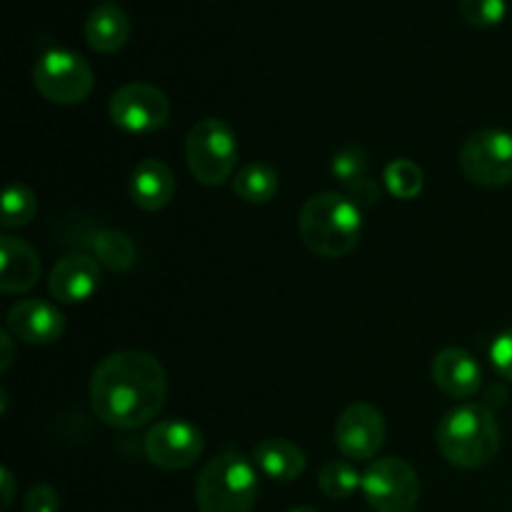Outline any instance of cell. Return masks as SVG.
Listing matches in <instances>:
<instances>
[{
	"instance_id": "6da1fadb",
	"label": "cell",
	"mask_w": 512,
	"mask_h": 512,
	"mask_svg": "<svg viewBox=\"0 0 512 512\" xmlns=\"http://www.w3.org/2000/svg\"><path fill=\"white\" fill-rule=\"evenodd\" d=\"M168 398V373L153 353L120 350L98 363L90 378V405L100 423L135 430L150 423Z\"/></svg>"
},
{
	"instance_id": "7a4b0ae2",
	"label": "cell",
	"mask_w": 512,
	"mask_h": 512,
	"mask_svg": "<svg viewBox=\"0 0 512 512\" xmlns=\"http://www.w3.org/2000/svg\"><path fill=\"white\" fill-rule=\"evenodd\" d=\"M298 230L310 253L330 260L345 258L358 248L363 213L348 195L315 193L300 208Z\"/></svg>"
},
{
	"instance_id": "3957f363",
	"label": "cell",
	"mask_w": 512,
	"mask_h": 512,
	"mask_svg": "<svg viewBox=\"0 0 512 512\" xmlns=\"http://www.w3.org/2000/svg\"><path fill=\"white\" fill-rule=\"evenodd\" d=\"M438 450L455 468H485L500 450L498 420L485 405H460L440 420Z\"/></svg>"
},
{
	"instance_id": "277c9868",
	"label": "cell",
	"mask_w": 512,
	"mask_h": 512,
	"mask_svg": "<svg viewBox=\"0 0 512 512\" xmlns=\"http://www.w3.org/2000/svg\"><path fill=\"white\" fill-rule=\"evenodd\" d=\"M258 495V468L235 450L208 460L195 483V503L200 512H253Z\"/></svg>"
},
{
	"instance_id": "5b68a950",
	"label": "cell",
	"mask_w": 512,
	"mask_h": 512,
	"mask_svg": "<svg viewBox=\"0 0 512 512\" xmlns=\"http://www.w3.org/2000/svg\"><path fill=\"white\" fill-rule=\"evenodd\" d=\"M240 145L235 130L220 118H205L190 128L185 138V160L200 185L218 188L233 178Z\"/></svg>"
},
{
	"instance_id": "8992f818",
	"label": "cell",
	"mask_w": 512,
	"mask_h": 512,
	"mask_svg": "<svg viewBox=\"0 0 512 512\" xmlns=\"http://www.w3.org/2000/svg\"><path fill=\"white\" fill-rule=\"evenodd\" d=\"M33 85L55 105H78L93 93L95 75L85 58L68 48H50L35 60Z\"/></svg>"
},
{
	"instance_id": "52a82bcc",
	"label": "cell",
	"mask_w": 512,
	"mask_h": 512,
	"mask_svg": "<svg viewBox=\"0 0 512 512\" xmlns=\"http://www.w3.org/2000/svg\"><path fill=\"white\" fill-rule=\"evenodd\" d=\"M460 170L483 188H503L512 183V133L488 128L470 135L460 148Z\"/></svg>"
},
{
	"instance_id": "ba28073f",
	"label": "cell",
	"mask_w": 512,
	"mask_h": 512,
	"mask_svg": "<svg viewBox=\"0 0 512 512\" xmlns=\"http://www.w3.org/2000/svg\"><path fill=\"white\" fill-rule=\"evenodd\" d=\"M363 495L375 512H413L420 500V480L403 458H380L363 473Z\"/></svg>"
},
{
	"instance_id": "9c48e42d",
	"label": "cell",
	"mask_w": 512,
	"mask_h": 512,
	"mask_svg": "<svg viewBox=\"0 0 512 512\" xmlns=\"http://www.w3.org/2000/svg\"><path fill=\"white\" fill-rule=\"evenodd\" d=\"M108 115L115 128L125 133H153L168 125L170 100L160 88L150 83H125L113 93Z\"/></svg>"
},
{
	"instance_id": "30bf717a",
	"label": "cell",
	"mask_w": 512,
	"mask_h": 512,
	"mask_svg": "<svg viewBox=\"0 0 512 512\" xmlns=\"http://www.w3.org/2000/svg\"><path fill=\"white\" fill-rule=\"evenodd\" d=\"M150 463L160 470H185L200 460L205 440L188 420H160L148 430L143 443Z\"/></svg>"
},
{
	"instance_id": "8fae6325",
	"label": "cell",
	"mask_w": 512,
	"mask_h": 512,
	"mask_svg": "<svg viewBox=\"0 0 512 512\" xmlns=\"http://www.w3.org/2000/svg\"><path fill=\"white\" fill-rule=\"evenodd\" d=\"M385 418L375 405L353 403L335 423V445L348 460H370L385 445Z\"/></svg>"
},
{
	"instance_id": "7c38bea8",
	"label": "cell",
	"mask_w": 512,
	"mask_h": 512,
	"mask_svg": "<svg viewBox=\"0 0 512 512\" xmlns=\"http://www.w3.org/2000/svg\"><path fill=\"white\" fill-rule=\"evenodd\" d=\"M100 263L93 255L73 253L53 265L48 278V290L58 303L78 305L93 298L100 288Z\"/></svg>"
},
{
	"instance_id": "4fadbf2b",
	"label": "cell",
	"mask_w": 512,
	"mask_h": 512,
	"mask_svg": "<svg viewBox=\"0 0 512 512\" xmlns=\"http://www.w3.org/2000/svg\"><path fill=\"white\" fill-rule=\"evenodd\" d=\"M8 333L28 345H50L63 338L65 318L45 300H20L8 310Z\"/></svg>"
},
{
	"instance_id": "5bb4252c",
	"label": "cell",
	"mask_w": 512,
	"mask_h": 512,
	"mask_svg": "<svg viewBox=\"0 0 512 512\" xmlns=\"http://www.w3.org/2000/svg\"><path fill=\"white\" fill-rule=\"evenodd\" d=\"M433 380L448 398H473L483 388V368L463 348H445L433 360Z\"/></svg>"
},
{
	"instance_id": "9a60e30c",
	"label": "cell",
	"mask_w": 512,
	"mask_h": 512,
	"mask_svg": "<svg viewBox=\"0 0 512 512\" xmlns=\"http://www.w3.org/2000/svg\"><path fill=\"white\" fill-rule=\"evenodd\" d=\"M43 265L25 240L5 233L0 238V290L5 295L28 293L38 285Z\"/></svg>"
},
{
	"instance_id": "2e32d148",
	"label": "cell",
	"mask_w": 512,
	"mask_h": 512,
	"mask_svg": "<svg viewBox=\"0 0 512 512\" xmlns=\"http://www.w3.org/2000/svg\"><path fill=\"white\" fill-rule=\"evenodd\" d=\"M175 195V175L160 158H145L130 175V198L145 213L168 208Z\"/></svg>"
},
{
	"instance_id": "e0dca14e",
	"label": "cell",
	"mask_w": 512,
	"mask_h": 512,
	"mask_svg": "<svg viewBox=\"0 0 512 512\" xmlns=\"http://www.w3.org/2000/svg\"><path fill=\"white\" fill-rule=\"evenodd\" d=\"M330 170H333V178L345 188L348 198L360 208H370L380 200V183L370 173L365 150L343 148L340 153H335Z\"/></svg>"
},
{
	"instance_id": "ac0fdd59",
	"label": "cell",
	"mask_w": 512,
	"mask_h": 512,
	"mask_svg": "<svg viewBox=\"0 0 512 512\" xmlns=\"http://www.w3.org/2000/svg\"><path fill=\"white\" fill-rule=\"evenodd\" d=\"M133 23L120 5L103 3L85 20V40L95 53L113 55L128 45Z\"/></svg>"
},
{
	"instance_id": "d6986e66",
	"label": "cell",
	"mask_w": 512,
	"mask_h": 512,
	"mask_svg": "<svg viewBox=\"0 0 512 512\" xmlns=\"http://www.w3.org/2000/svg\"><path fill=\"white\" fill-rule=\"evenodd\" d=\"M253 463L258 473L275 483H293L305 473V453L285 438H268L255 445Z\"/></svg>"
},
{
	"instance_id": "ffe728a7",
	"label": "cell",
	"mask_w": 512,
	"mask_h": 512,
	"mask_svg": "<svg viewBox=\"0 0 512 512\" xmlns=\"http://www.w3.org/2000/svg\"><path fill=\"white\" fill-rule=\"evenodd\" d=\"M280 188V178L275 168L268 163H248L240 168V173L233 178V193L240 200L253 205H265L275 198Z\"/></svg>"
},
{
	"instance_id": "44dd1931",
	"label": "cell",
	"mask_w": 512,
	"mask_h": 512,
	"mask_svg": "<svg viewBox=\"0 0 512 512\" xmlns=\"http://www.w3.org/2000/svg\"><path fill=\"white\" fill-rule=\"evenodd\" d=\"M93 258L113 273H125L135 265V245L120 230H100L90 240Z\"/></svg>"
},
{
	"instance_id": "7402d4cb",
	"label": "cell",
	"mask_w": 512,
	"mask_h": 512,
	"mask_svg": "<svg viewBox=\"0 0 512 512\" xmlns=\"http://www.w3.org/2000/svg\"><path fill=\"white\" fill-rule=\"evenodd\" d=\"M318 488L330 500H348L363 488V475L350 460H330L318 475Z\"/></svg>"
},
{
	"instance_id": "603a6c76",
	"label": "cell",
	"mask_w": 512,
	"mask_h": 512,
	"mask_svg": "<svg viewBox=\"0 0 512 512\" xmlns=\"http://www.w3.org/2000/svg\"><path fill=\"white\" fill-rule=\"evenodd\" d=\"M383 185L393 198L415 200L420 193H423V185H425L423 168L408 158H395L393 163L385 165Z\"/></svg>"
},
{
	"instance_id": "cb8c5ba5",
	"label": "cell",
	"mask_w": 512,
	"mask_h": 512,
	"mask_svg": "<svg viewBox=\"0 0 512 512\" xmlns=\"http://www.w3.org/2000/svg\"><path fill=\"white\" fill-rule=\"evenodd\" d=\"M35 215H38V198H35L33 190L20 183L8 185L3 193V218H0L3 228H25V225L33 223Z\"/></svg>"
},
{
	"instance_id": "d4e9b609",
	"label": "cell",
	"mask_w": 512,
	"mask_h": 512,
	"mask_svg": "<svg viewBox=\"0 0 512 512\" xmlns=\"http://www.w3.org/2000/svg\"><path fill=\"white\" fill-rule=\"evenodd\" d=\"M458 10L465 23L488 30L503 23L508 15V3L505 0H458Z\"/></svg>"
},
{
	"instance_id": "484cf974",
	"label": "cell",
	"mask_w": 512,
	"mask_h": 512,
	"mask_svg": "<svg viewBox=\"0 0 512 512\" xmlns=\"http://www.w3.org/2000/svg\"><path fill=\"white\" fill-rule=\"evenodd\" d=\"M25 512H58L60 510V495L50 485H33L25 493L23 500Z\"/></svg>"
},
{
	"instance_id": "4316f807",
	"label": "cell",
	"mask_w": 512,
	"mask_h": 512,
	"mask_svg": "<svg viewBox=\"0 0 512 512\" xmlns=\"http://www.w3.org/2000/svg\"><path fill=\"white\" fill-rule=\"evenodd\" d=\"M490 360H493L495 370L512 383V328L503 330L493 340V345H490Z\"/></svg>"
},
{
	"instance_id": "83f0119b",
	"label": "cell",
	"mask_w": 512,
	"mask_h": 512,
	"mask_svg": "<svg viewBox=\"0 0 512 512\" xmlns=\"http://www.w3.org/2000/svg\"><path fill=\"white\" fill-rule=\"evenodd\" d=\"M0 485H3V510H8L15 498V480L8 468H0Z\"/></svg>"
},
{
	"instance_id": "f1b7e54d",
	"label": "cell",
	"mask_w": 512,
	"mask_h": 512,
	"mask_svg": "<svg viewBox=\"0 0 512 512\" xmlns=\"http://www.w3.org/2000/svg\"><path fill=\"white\" fill-rule=\"evenodd\" d=\"M0 345H3V360H0V370H8L10 365H13V338H10V333L5 330V333H0Z\"/></svg>"
},
{
	"instance_id": "f546056e",
	"label": "cell",
	"mask_w": 512,
	"mask_h": 512,
	"mask_svg": "<svg viewBox=\"0 0 512 512\" xmlns=\"http://www.w3.org/2000/svg\"><path fill=\"white\" fill-rule=\"evenodd\" d=\"M290 512H318V510L310 508V505H300V508H293Z\"/></svg>"
}]
</instances>
